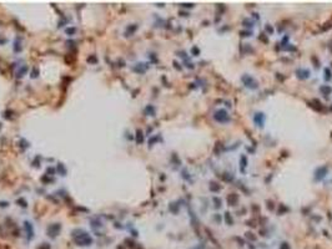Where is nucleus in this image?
<instances>
[{"mask_svg": "<svg viewBox=\"0 0 332 249\" xmlns=\"http://www.w3.org/2000/svg\"><path fill=\"white\" fill-rule=\"evenodd\" d=\"M237 202H238V196H237L236 193L229 194V197H227V203L230 204V206H236Z\"/></svg>", "mask_w": 332, "mask_h": 249, "instance_id": "obj_7", "label": "nucleus"}, {"mask_svg": "<svg viewBox=\"0 0 332 249\" xmlns=\"http://www.w3.org/2000/svg\"><path fill=\"white\" fill-rule=\"evenodd\" d=\"M242 25H243V26H246V28H252V26H253V21L248 20V19H245V20L242 21Z\"/></svg>", "mask_w": 332, "mask_h": 249, "instance_id": "obj_13", "label": "nucleus"}, {"mask_svg": "<svg viewBox=\"0 0 332 249\" xmlns=\"http://www.w3.org/2000/svg\"><path fill=\"white\" fill-rule=\"evenodd\" d=\"M40 249H50V247H49V245H43Z\"/></svg>", "mask_w": 332, "mask_h": 249, "instance_id": "obj_27", "label": "nucleus"}, {"mask_svg": "<svg viewBox=\"0 0 332 249\" xmlns=\"http://www.w3.org/2000/svg\"><path fill=\"white\" fill-rule=\"evenodd\" d=\"M320 91L322 92V95H325V96H328L332 92V87L328 85H322L320 87Z\"/></svg>", "mask_w": 332, "mask_h": 249, "instance_id": "obj_9", "label": "nucleus"}, {"mask_svg": "<svg viewBox=\"0 0 332 249\" xmlns=\"http://www.w3.org/2000/svg\"><path fill=\"white\" fill-rule=\"evenodd\" d=\"M136 141L139 142V143H141V142L144 141V136H142V132H141L140 130L137 131V136H136Z\"/></svg>", "mask_w": 332, "mask_h": 249, "instance_id": "obj_17", "label": "nucleus"}, {"mask_svg": "<svg viewBox=\"0 0 332 249\" xmlns=\"http://www.w3.org/2000/svg\"><path fill=\"white\" fill-rule=\"evenodd\" d=\"M250 34H251V31H241V33H240V35H241V36H245V38H246V36H250Z\"/></svg>", "mask_w": 332, "mask_h": 249, "instance_id": "obj_22", "label": "nucleus"}, {"mask_svg": "<svg viewBox=\"0 0 332 249\" xmlns=\"http://www.w3.org/2000/svg\"><path fill=\"white\" fill-rule=\"evenodd\" d=\"M253 122L257 124V126L262 127V126H264V122H265V115L262 112L255 113V116H253Z\"/></svg>", "mask_w": 332, "mask_h": 249, "instance_id": "obj_5", "label": "nucleus"}, {"mask_svg": "<svg viewBox=\"0 0 332 249\" xmlns=\"http://www.w3.org/2000/svg\"><path fill=\"white\" fill-rule=\"evenodd\" d=\"M246 166H247V157H246V156H241V159H240V168H241V172H245V171H246Z\"/></svg>", "mask_w": 332, "mask_h": 249, "instance_id": "obj_10", "label": "nucleus"}, {"mask_svg": "<svg viewBox=\"0 0 332 249\" xmlns=\"http://www.w3.org/2000/svg\"><path fill=\"white\" fill-rule=\"evenodd\" d=\"M145 112H146L147 115H150V116H154V115H155V108L152 107V106H147L146 110H145Z\"/></svg>", "mask_w": 332, "mask_h": 249, "instance_id": "obj_14", "label": "nucleus"}, {"mask_svg": "<svg viewBox=\"0 0 332 249\" xmlns=\"http://www.w3.org/2000/svg\"><path fill=\"white\" fill-rule=\"evenodd\" d=\"M212 201L215 202V207H216V208H220V207H221V204H222V201H221L220 198H217V197H214V198H212Z\"/></svg>", "mask_w": 332, "mask_h": 249, "instance_id": "obj_16", "label": "nucleus"}, {"mask_svg": "<svg viewBox=\"0 0 332 249\" xmlns=\"http://www.w3.org/2000/svg\"><path fill=\"white\" fill-rule=\"evenodd\" d=\"M267 208L269 209H273L275 208V206H273V202H271V201H267Z\"/></svg>", "mask_w": 332, "mask_h": 249, "instance_id": "obj_21", "label": "nucleus"}, {"mask_svg": "<svg viewBox=\"0 0 332 249\" xmlns=\"http://www.w3.org/2000/svg\"><path fill=\"white\" fill-rule=\"evenodd\" d=\"M60 231V224H54V226H50L49 229H48V233L50 234L51 237H55L57 233Z\"/></svg>", "mask_w": 332, "mask_h": 249, "instance_id": "obj_8", "label": "nucleus"}, {"mask_svg": "<svg viewBox=\"0 0 332 249\" xmlns=\"http://www.w3.org/2000/svg\"><path fill=\"white\" fill-rule=\"evenodd\" d=\"M266 31H267V33H270V34H272V33H273V29L271 28L270 25H266Z\"/></svg>", "mask_w": 332, "mask_h": 249, "instance_id": "obj_23", "label": "nucleus"}, {"mask_svg": "<svg viewBox=\"0 0 332 249\" xmlns=\"http://www.w3.org/2000/svg\"><path fill=\"white\" fill-rule=\"evenodd\" d=\"M210 189H211L212 192H219L220 189H221V186H220L217 182H210Z\"/></svg>", "mask_w": 332, "mask_h": 249, "instance_id": "obj_12", "label": "nucleus"}, {"mask_svg": "<svg viewBox=\"0 0 332 249\" xmlns=\"http://www.w3.org/2000/svg\"><path fill=\"white\" fill-rule=\"evenodd\" d=\"M0 127H1V126H0Z\"/></svg>", "mask_w": 332, "mask_h": 249, "instance_id": "obj_28", "label": "nucleus"}, {"mask_svg": "<svg viewBox=\"0 0 332 249\" xmlns=\"http://www.w3.org/2000/svg\"><path fill=\"white\" fill-rule=\"evenodd\" d=\"M260 39H261V40H264V42H269V40H267V38L265 36V34H261V36H260Z\"/></svg>", "mask_w": 332, "mask_h": 249, "instance_id": "obj_24", "label": "nucleus"}, {"mask_svg": "<svg viewBox=\"0 0 332 249\" xmlns=\"http://www.w3.org/2000/svg\"><path fill=\"white\" fill-rule=\"evenodd\" d=\"M327 173H328V168H327L326 166H321V167H318V168L315 171V179L316 181H321L322 178L326 177Z\"/></svg>", "mask_w": 332, "mask_h": 249, "instance_id": "obj_4", "label": "nucleus"}, {"mask_svg": "<svg viewBox=\"0 0 332 249\" xmlns=\"http://www.w3.org/2000/svg\"><path fill=\"white\" fill-rule=\"evenodd\" d=\"M73 238L75 240V243L79 244V245H90L92 243V239L91 237L84 231H74L73 232Z\"/></svg>", "mask_w": 332, "mask_h": 249, "instance_id": "obj_1", "label": "nucleus"}, {"mask_svg": "<svg viewBox=\"0 0 332 249\" xmlns=\"http://www.w3.org/2000/svg\"><path fill=\"white\" fill-rule=\"evenodd\" d=\"M181 5L185 6V8H192V6H194V4H191V3H189V4H187V3H186V4H181Z\"/></svg>", "mask_w": 332, "mask_h": 249, "instance_id": "obj_26", "label": "nucleus"}, {"mask_svg": "<svg viewBox=\"0 0 332 249\" xmlns=\"http://www.w3.org/2000/svg\"><path fill=\"white\" fill-rule=\"evenodd\" d=\"M296 75H297V77H298V79H301V80H306V79H308V76H310V71L307 70V69H298L297 71H296Z\"/></svg>", "mask_w": 332, "mask_h": 249, "instance_id": "obj_6", "label": "nucleus"}, {"mask_svg": "<svg viewBox=\"0 0 332 249\" xmlns=\"http://www.w3.org/2000/svg\"><path fill=\"white\" fill-rule=\"evenodd\" d=\"M192 52H194V54H195V56H197V55H199V52H200V51H199V49H197V47H194V49H192Z\"/></svg>", "mask_w": 332, "mask_h": 249, "instance_id": "obj_25", "label": "nucleus"}, {"mask_svg": "<svg viewBox=\"0 0 332 249\" xmlns=\"http://www.w3.org/2000/svg\"><path fill=\"white\" fill-rule=\"evenodd\" d=\"M221 177H222L225 181H227V182H231L232 179H234V176H231L230 173H224V175L221 176Z\"/></svg>", "mask_w": 332, "mask_h": 249, "instance_id": "obj_15", "label": "nucleus"}, {"mask_svg": "<svg viewBox=\"0 0 332 249\" xmlns=\"http://www.w3.org/2000/svg\"><path fill=\"white\" fill-rule=\"evenodd\" d=\"M214 119L216 120L217 122H220V123H225V122H227V121L230 120V117H229V113H227V111L221 108V110H217V111L215 112Z\"/></svg>", "mask_w": 332, "mask_h": 249, "instance_id": "obj_3", "label": "nucleus"}, {"mask_svg": "<svg viewBox=\"0 0 332 249\" xmlns=\"http://www.w3.org/2000/svg\"><path fill=\"white\" fill-rule=\"evenodd\" d=\"M224 218H225V222H226L227 226H232V224H234V219H232V217H231L230 212H226L225 214H224Z\"/></svg>", "mask_w": 332, "mask_h": 249, "instance_id": "obj_11", "label": "nucleus"}, {"mask_svg": "<svg viewBox=\"0 0 332 249\" xmlns=\"http://www.w3.org/2000/svg\"><path fill=\"white\" fill-rule=\"evenodd\" d=\"M242 82H243V85L248 87V89H252V90H256L257 87H259V84H257V81L253 79L252 76H250V75H243L242 76Z\"/></svg>", "mask_w": 332, "mask_h": 249, "instance_id": "obj_2", "label": "nucleus"}, {"mask_svg": "<svg viewBox=\"0 0 332 249\" xmlns=\"http://www.w3.org/2000/svg\"><path fill=\"white\" fill-rule=\"evenodd\" d=\"M325 79L326 80H330L331 79V71H330V69H325Z\"/></svg>", "mask_w": 332, "mask_h": 249, "instance_id": "obj_20", "label": "nucleus"}, {"mask_svg": "<svg viewBox=\"0 0 332 249\" xmlns=\"http://www.w3.org/2000/svg\"><path fill=\"white\" fill-rule=\"evenodd\" d=\"M246 238H247V239H250V240H253V242L257 239V238H256V235H253L251 232H247V233H246Z\"/></svg>", "mask_w": 332, "mask_h": 249, "instance_id": "obj_18", "label": "nucleus"}, {"mask_svg": "<svg viewBox=\"0 0 332 249\" xmlns=\"http://www.w3.org/2000/svg\"><path fill=\"white\" fill-rule=\"evenodd\" d=\"M280 249H291V247H290V244L287 243V242H282Z\"/></svg>", "mask_w": 332, "mask_h": 249, "instance_id": "obj_19", "label": "nucleus"}]
</instances>
